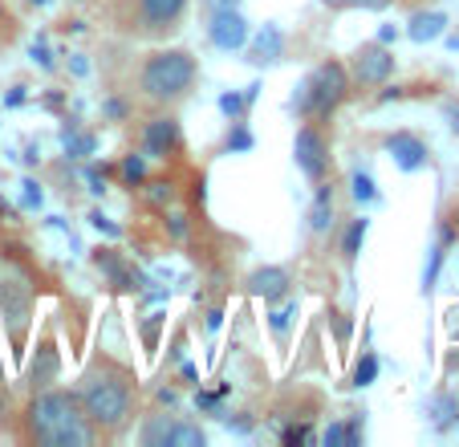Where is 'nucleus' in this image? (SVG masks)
Returning a JSON list of instances; mask_svg holds the SVG:
<instances>
[{"instance_id":"f257e3e1","label":"nucleus","mask_w":459,"mask_h":447,"mask_svg":"<svg viewBox=\"0 0 459 447\" xmlns=\"http://www.w3.org/2000/svg\"><path fill=\"white\" fill-rule=\"evenodd\" d=\"M29 435L45 447H86L94 439V431H90V419L82 415L78 395L41 390L29 407Z\"/></svg>"},{"instance_id":"f03ea898","label":"nucleus","mask_w":459,"mask_h":447,"mask_svg":"<svg viewBox=\"0 0 459 447\" xmlns=\"http://www.w3.org/2000/svg\"><path fill=\"white\" fill-rule=\"evenodd\" d=\"M78 403H82V415L94 427L118 431L130 419L134 390H130V379L118 366H94V370H86V379L78 387Z\"/></svg>"},{"instance_id":"7ed1b4c3","label":"nucleus","mask_w":459,"mask_h":447,"mask_svg":"<svg viewBox=\"0 0 459 447\" xmlns=\"http://www.w3.org/2000/svg\"><path fill=\"white\" fill-rule=\"evenodd\" d=\"M195 82V57L187 49H159L143 61V74H139V86L147 98L155 102H175L183 98Z\"/></svg>"},{"instance_id":"20e7f679","label":"nucleus","mask_w":459,"mask_h":447,"mask_svg":"<svg viewBox=\"0 0 459 447\" xmlns=\"http://www.w3.org/2000/svg\"><path fill=\"white\" fill-rule=\"evenodd\" d=\"M350 94V74L338 61H325L309 74V78L297 86L293 94V110L305 114V118H330Z\"/></svg>"},{"instance_id":"39448f33","label":"nucleus","mask_w":459,"mask_h":447,"mask_svg":"<svg viewBox=\"0 0 459 447\" xmlns=\"http://www.w3.org/2000/svg\"><path fill=\"white\" fill-rule=\"evenodd\" d=\"M293 159L309 180H325V171H330V143H325V135L317 127H301L293 138Z\"/></svg>"},{"instance_id":"423d86ee","label":"nucleus","mask_w":459,"mask_h":447,"mask_svg":"<svg viewBox=\"0 0 459 447\" xmlns=\"http://www.w3.org/2000/svg\"><path fill=\"white\" fill-rule=\"evenodd\" d=\"M354 82L358 86H382V82L394 74V53L386 49L382 41H374V45H362V49L354 53Z\"/></svg>"},{"instance_id":"0eeeda50","label":"nucleus","mask_w":459,"mask_h":447,"mask_svg":"<svg viewBox=\"0 0 459 447\" xmlns=\"http://www.w3.org/2000/svg\"><path fill=\"white\" fill-rule=\"evenodd\" d=\"M386 155L394 159L399 171H419V167H427V146H423V138L411 135V130H399V135L386 138Z\"/></svg>"},{"instance_id":"6e6552de","label":"nucleus","mask_w":459,"mask_h":447,"mask_svg":"<svg viewBox=\"0 0 459 447\" xmlns=\"http://www.w3.org/2000/svg\"><path fill=\"white\" fill-rule=\"evenodd\" d=\"M212 45H216V49H224V53L244 49V45H248V25H244L240 9L216 13V21H212Z\"/></svg>"},{"instance_id":"1a4fd4ad","label":"nucleus","mask_w":459,"mask_h":447,"mask_svg":"<svg viewBox=\"0 0 459 447\" xmlns=\"http://www.w3.org/2000/svg\"><path fill=\"white\" fill-rule=\"evenodd\" d=\"M143 146H147L151 159H167L179 146V122L167 114V118H151L147 127H143Z\"/></svg>"},{"instance_id":"9d476101","label":"nucleus","mask_w":459,"mask_h":447,"mask_svg":"<svg viewBox=\"0 0 459 447\" xmlns=\"http://www.w3.org/2000/svg\"><path fill=\"white\" fill-rule=\"evenodd\" d=\"M289 285H293V276H289V268H256V273L248 276V293L252 297H264V302H281V297H289Z\"/></svg>"},{"instance_id":"9b49d317","label":"nucleus","mask_w":459,"mask_h":447,"mask_svg":"<svg viewBox=\"0 0 459 447\" xmlns=\"http://www.w3.org/2000/svg\"><path fill=\"white\" fill-rule=\"evenodd\" d=\"M57 374H61V358H57V350H53V342H41V346H37V358L29 362L25 382H29L33 390H45L49 382H57Z\"/></svg>"},{"instance_id":"f8f14e48","label":"nucleus","mask_w":459,"mask_h":447,"mask_svg":"<svg viewBox=\"0 0 459 447\" xmlns=\"http://www.w3.org/2000/svg\"><path fill=\"white\" fill-rule=\"evenodd\" d=\"M187 0H139V17L147 21V29H171L183 17Z\"/></svg>"},{"instance_id":"ddd939ff","label":"nucleus","mask_w":459,"mask_h":447,"mask_svg":"<svg viewBox=\"0 0 459 447\" xmlns=\"http://www.w3.org/2000/svg\"><path fill=\"white\" fill-rule=\"evenodd\" d=\"M281 53H285V37H281V29L277 25H264L256 37H252L248 61H252V66H273V61H281Z\"/></svg>"},{"instance_id":"4468645a","label":"nucleus","mask_w":459,"mask_h":447,"mask_svg":"<svg viewBox=\"0 0 459 447\" xmlns=\"http://www.w3.org/2000/svg\"><path fill=\"white\" fill-rule=\"evenodd\" d=\"M94 265L102 268V273L110 276V281L118 285V289H139V285H143L139 276H134L126 265H122V260H118V252H114V249H98V252H94Z\"/></svg>"},{"instance_id":"2eb2a0df","label":"nucleus","mask_w":459,"mask_h":447,"mask_svg":"<svg viewBox=\"0 0 459 447\" xmlns=\"http://www.w3.org/2000/svg\"><path fill=\"white\" fill-rule=\"evenodd\" d=\"M443 29H447V17H443V13H415L407 25V37L419 45H427V41H435V37H443Z\"/></svg>"},{"instance_id":"dca6fc26","label":"nucleus","mask_w":459,"mask_h":447,"mask_svg":"<svg viewBox=\"0 0 459 447\" xmlns=\"http://www.w3.org/2000/svg\"><path fill=\"white\" fill-rule=\"evenodd\" d=\"M330 220H333V188L317 180V199H313V207H309V228L313 232H325Z\"/></svg>"},{"instance_id":"f3484780","label":"nucleus","mask_w":459,"mask_h":447,"mask_svg":"<svg viewBox=\"0 0 459 447\" xmlns=\"http://www.w3.org/2000/svg\"><path fill=\"white\" fill-rule=\"evenodd\" d=\"M366 228H370V220H366V215H358V220H350L346 236H342V257H346V260H354V257H358V252H362V241H366Z\"/></svg>"},{"instance_id":"a211bd4d","label":"nucleus","mask_w":459,"mask_h":447,"mask_svg":"<svg viewBox=\"0 0 459 447\" xmlns=\"http://www.w3.org/2000/svg\"><path fill=\"white\" fill-rule=\"evenodd\" d=\"M204 443H208V435H204L200 427H191V423H171L167 447H204Z\"/></svg>"},{"instance_id":"6ab92c4d","label":"nucleus","mask_w":459,"mask_h":447,"mask_svg":"<svg viewBox=\"0 0 459 447\" xmlns=\"http://www.w3.org/2000/svg\"><path fill=\"white\" fill-rule=\"evenodd\" d=\"M65 155L70 159H86V155H94V146H98V138L94 135H82V130H65Z\"/></svg>"},{"instance_id":"aec40b11","label":"nucleus","mask_w":459,"mask_h":447,"mask_svg":"<svg viewBox=\"0 0 459 447\" xmlns=\"http://www.w3.org/2000/svg\"><path fill=\"white\" fill-rule=\"evenodd\" d=\"M171 423L175 419H167V415H155V419L143 427V443L147 447H167V439H171Z\"/></svg>"},{"instance_id":"412c9836","label":"nucleus","mask_w":459,"mask_h":447,"mask_svg":"<svg viewBox=\"0 0 459 447\" xmlns=\"http://www.w3.org/2000/svg\"><path fill=\"white\" fill-rule=\"evenodd\" d=\"M431 419H435V427H451V423L459 419V403L447 399V395H435L431 399Z\"/></svg>"},{"instance_id":"4be33fe9","label":"nucleus","mask_w":459,"mask_h":447,"mask_svg":"<svg viewBox=\"0 0 459 447\" xmlns=\"http://www.w3.org/2000/svg\"><path fill=\"white\" fill-rule=\"evenodd\" d=\"M350 191H354L358 204H374V199H378V188H374L370 171H354V175H350Z\"/></svg>"},{"instance_id":"5701e85b","label":"nucleus","mask_w":459,"mask_h":447,"mask_svg":"<svg viewBox=\"0 0 459 447\" xmlns=\"http://www.w3.org/2000/svg\"><path fill=\"white\" fill-rule=\"evenodd\" d=\"M374 379H378V358H374V354H362V362L354 366L350 382H354V387H370Z\"/></svg>"},{"instance_id":"b1692460","label":"nucleus","mask_w":459,"mask_h":447,"mask_svg":"<svg viewBox=\"0 0 459 447\" xmlns=\"http://www.w3.org/2000/svg\"><path fill=\"white\" fill-rule=\"evenodd\" d=\"M443 249H447V244H435L431 249V260H427V268H423V293H431L435 289V281H439V265H443Z\"/></svg>"},{"instance_id":"393cba45","label":"nucleus","mask_w":459,"mask_h":447,"mask_svg":"<svg viewBox=\"0 0 459 447\" xmlns=\"http://www.w3.org/2000/svg\"><path fill=\"white\" fill-rule=\"evenodd\" d=\"M143 175H147V159H143V155H126V159H122V180H126V183H143Z\"/></svg>"},{"instance_id":"a878e982","label":"nucleus","mask_w":459,"mask_h":447,"mask_svg":"<svg viewBox=\"0 0 459 447\" xmlns=\"http://www.w3.org/2000/svg\"><path fill=\"white\" fill-rule=\"evenodd\" d=\"M224 146H228V151H252V130L236 118V127H232V135H228Z\"/></svg>"},{"instance_id":"bb28decb","label":"nucleus","mask_w":459,"mask_h":447,"mask_svg":"<svg viewBox=\"0 0 459 447\" xmlns=\"http://www.w3.org/2000/svg\"><path fill=\"white\" fill-rule=\"evenodd\" d=\"M171 196H175V188L167 180H155V183H147V199L155 207H163V204H171Z\"/></svg>"},{"instance_id":"cd10ccee","label":"nucleus","mask_w":459,"mask_h":447,"mask_svg":"<svg viewBox=\"0 0 459 447\" xmlns=\"http://www.w3.org/2000/svg\"><path fill=\"white\" fill-rule=\"evenodd\" d=\"M244 106H248V102H244V94H224V98H220V110H224L232 122L244 114Z\"/></svg>"},{"instance_id":"c85d7f7f","label":"nucleus","mask_w":459,"mask_h":447,"mask_svg":"<svg viewBox=\"0 0 459 447\" xmlns=\"http://www.w3.org/2000/svg\"><path fill=\"white\" fill-rule=\"evenodd\" d=\"M90 224H94L98 232H106V236H122V228H118V224H114V220H106L102 212H90Z\"/></svg>"},{"instance_id":"c756f323","label":"nucleus","mask_w":459,"mask_h":447,"mask_svg":"<svg viewBox=\"0 0 459 447\" xmlns=\"http://www.w3.org/2000/svg\"><path fill=\"white\" fill-rule=\"evenodd\" d=\"M293 313H297V305H293V302H289L285 310L273 313V334H285V329H289V318H293Z\"/></svg>"},{"instance_id":"7c9ffc66","label":"nucleus","mask_w":459,"mask_h":447,"mask_svg":"<svg viewBox=\"0 0 459 447\" xmlns=\"http://www.w3.org/2000/svg\"><path fill=\"white\" fill-rule=\"evenodd\" d=\"M29 53H33V61H37V66H41V69H53L49 45H45V41H33V49H29Z\"/></svg>"},{"instance_id":"2f4dec72","label":"nucleus","mask_w":459,"mask_h":447,"mask_svg":"<svg viewBox=\"0 0 459 447\" xmlns=\"http://www.w3.org/2000/svg\"><path fill=\"white\" fill-rule=\"evenodd\" d=\"M159 326H163V318H159V313H155V318H151V321H147V326H143V337H147V350H155V337H159Z\"/></svg>"},{"instance_id":"473e14b6","label":"nucleus","mask_w":459,"mask_h":447,"mask_svg":"<svg viewBox=\"0 0 459 447\" xmlns=\"http://www.w3.org/2000/svg\"><path fill=\"white\" fill-rule=\"evenodd\" d=\"M86 183H90V191H94V196H102V191H106V175L94 171V167L86 171Z\"/></svg>"},{"instance_id":"72a5a7b5","label":"nucleus","mask_w":459,"mask_h":447,"mask_svg":"<svg viewBox=\"0 0 459 447\" xmlns=\"http://www.w3.org/2000/svg\"><path fill=\"white\" fill-rule=\"evenodd\" d=\"M25 207H41V188L33 180H25Z\"/></svg>"},{"instance_id":"f704fd0d","label":"nucleus","mask_w":459,"mask_h":447,"mask_svg":"<svg viewBox=\"0 0 459 447\" xmlns=\"http://www.w3.org/2000/svg\"><path fill=\"white\" fill-rule=\"evenodd\" d=\"M305 439H313L309 427H285V443H305Z\"/></svg>"},{"instance_id":"c9c22d12","label":"nucleus","mask_w":459,"mask_h":447,"mask_svg":"<svg viewBox=\"0 0 459 447\" xmlns=\"http://www.w3.org/2000/svg\"><path fill=\"white\" fill-rule=\"evenodd\" d=\"M167 224H171V236H175V241H183V236H187V224H183V215H171Z\"/></svg>"},{"instance_id":"e433bc0d","label":"nucleus","mask_w":459,"mask_h":447,"mask_svg":"<svg viewBox=\"0 0 459 447\" xmlns=\"http://www.w3.org/2000/svg\"><path fill=\"white\" fill-rule=\"evenodd\" d=\"M208 4H212V9H216V13H224V9H236L240 0H208Z\"/></svg>"},{"instance_id":"4c0bfd02","label":"nucleus","mask_w":459,"mask_h":447,"mask_svg":"<svg viewBox=\"0 0 459 447\" xmlns=\"http://www.w3.org/2000/svg\"><path fill=\"white\" fill-rule=\"evenodd\" d=\"M106 114H110V118H122V114H126V106H122V102H106Z\"/></svg>"},{"instance_id":"58836bf2","label":"nucleus","mask_w":459,"mask_h":447,"mask_svg":"<svg viewBox=\"0 0 459 447\" xmlns=\"http://www.w3.org/2000/svg\"><path fill=\"white\" fill-rule=\"evenodd\" d=\"M378 41H382V45H390V41H394V25H382V33H378Z\"/></svg>"},{"instance_id":"ea45409f","label":"nucleus","mask_w":459,"mask_h":447,"mask_svg":"<svg viewBox=\"0 0 459 447\" xmlns=\"http://www.w3.org/2000/svg\"><path fill=\"white\" fill-rule=\"evenodd\" d=\"M447 118H451V130L459 135V106H447Z\"/></svg>"},{"instance_id":"a19ab883","label":"nucleus","mask_w":459,"mask_h":447,"mask_svg":"<svg viewBox=\"0 0 459 447\" xmlns=\"http://www.w3.org/2000/svg\"><path fill=\"white\" fill-rule=\"evenodd\" d=\"M220 321H224V313L212 310V313H208V329H220Z\"/></svg>"},{"instance_id":"79ce46f5","label":"nucleus","mask_w":459,"mask_h":447,"mask_svg":"<svg viewBox=\"0 0 459 447\" xmlns=\"http://www.w3.org/2000/svg\"><path fill=\"white\" fill-rule=\"evenodd\" d=\"M447 326H451V334L459 337V310H451V321H447Z\"/></svg>"},{"instance_id":"37998d69","label":"nucleus","mask_w":459,"mask_h":447,"mask_svg":"<svg viewBox=\"0 0 459 447\" xmlns=\"http://www.w3.org/2000/svg\"><path fill=\"white\" fill-rule=\"evenodd\" d=\"M362 4H370V9H382V4H386V0H362Z\"/></svg>"},{"instance_id":"c03bdc74","label":"nucleus","mask_w":459,"mask_h":447,"mask_svg":"<svg viewBox=\"0 0 459 447\" xmlns=\"http://www.w3.org/2000/svg\"><path fill=\"white\" fill-rule=\"evenodd\" d=\"M29 4H49V0H29Z\"/></svg>"},{"instance_id":"a18cd8bd","label":"nucleus","mask_w":459,"mask_h":447,"mask_svg":"<svg viewBox=\"0 0 459 447\" xmlns=\"http://www.w3.org/2000/svg\"><path fill=\"white\" fill-rule=\"evenodd\" d=\"M338 4H350V0H338Z\"/></svg>"}]
</instances>
